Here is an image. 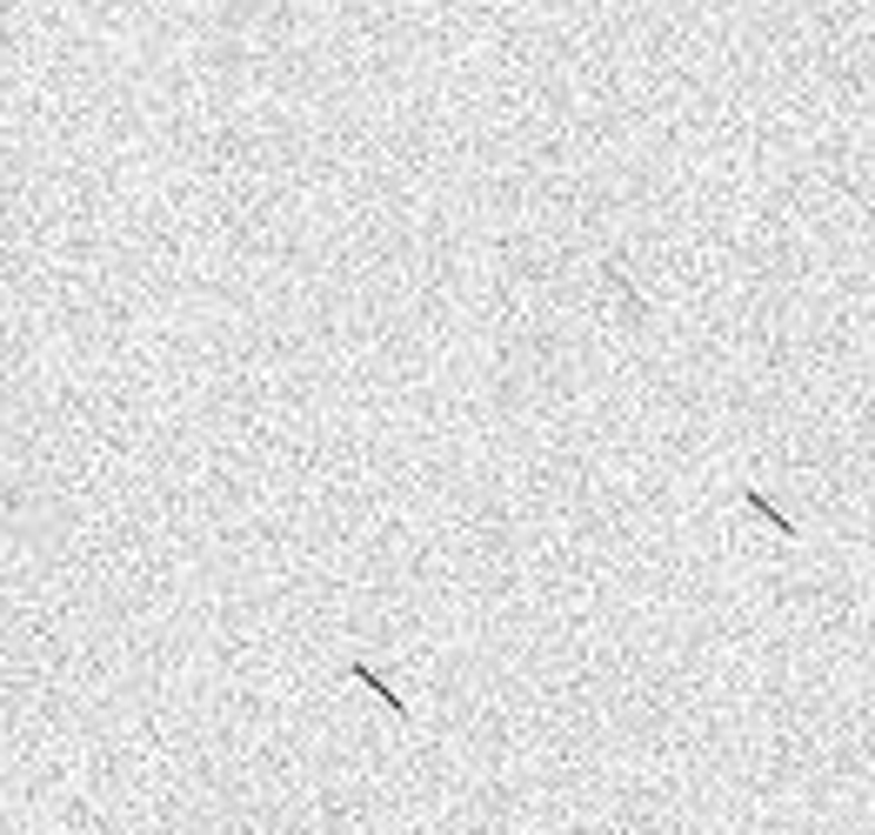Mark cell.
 <instances>
[{
    "instance_id": "obj_1",
    "label": "cell",
    "mask_w": 875,
    "mask_h": 835,
    "mask_svg": "<svg viewBox=\"0 0 875 835\" xmlns=\"http://www.w3.org/2000/svg\"><path fill=\"white\" fill-rule=\"evenodd\" d=\"M348 676H354V682H361V689H368V696H381V702H388V716H395V722H408V702H401V689H395V682H388V676H381V669H375V662H368V656H348Z\"/></svg>"
},
{
    "instance_id": "obj_2",
    "label": "cell",
    "mask_w": 875,
    "mask_h": 835,
    "mask_svg": "<svg viewBox=\"0 0 875 835\" xmlns=\"http://www.w3.org/2000/svg\"><path fill=\"white\" fill-rule=\"evenodd\" d=\"M742 508H749V515H762V522H769L776 535H789V542L803 535V528H796V515H782V508H776V502H769L762 488H742Z\"/></svg>"
}]
</instances>
